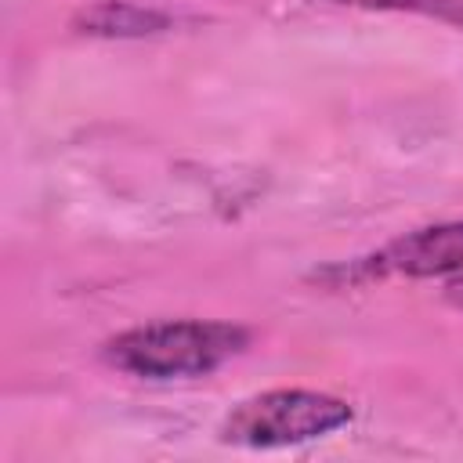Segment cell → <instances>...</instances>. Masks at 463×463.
<instances>
[{"label": "cell", "instance_id": "obj_1", "mask_svg": "<svg viewBox=\"0 0 463 463\" xmlns=\"http://www.w3.org/2000/svg\"><path fill=\"white\" fill-rule=\"evenodd\" d=\"M250 347V329L217 318H166L145 322L105 340L101 358L141 380H192L210 376Z\"/></svg>", "mask_w": 463, "mask_h": 463}, {"label": "cell", "instance_id": "obj_2", "mask_svg": "<svg viewBox=\"0 0 463 463\" xmlns=\"http://www.w3.org/2000/svg\"><path fill=\"white\" fill-rule=\"evenodd\" d=\"M354 420V409L326 391L279 387L253 398H242L217 427L224 445L239 449H286L326 438Z\"/></svg>", "mask_w": 463, "mask_h": 463}, {"label": "cell", "instance_id": "obj_3", "mask_svg": "<svg viewBox=\"0 0 463 463\" xmlns=\"http://www.w3.org/2000/svg\"><path fill=\"white\" fill-rule=\"evenodd\" d=\"M326 275H344L347 282L380 279H456L463 275V221H441L412 228L369 257L333 268Z\"/></svg>", "mask_w": 463, "mask_h": 463}, {"label": "cell", "instance_id": "obj_4", "mask_svg": "<svg viewBox=\"0 0 463 463\" xmlns=\"http://www.w3.org/2000/svg\"><path fill=\"white\" fill-rule=\"evenodd\" d=\"M166 25H170L166 11L141 7L130 0H101L76 18V29L90 36H148V33H163Z\"/></svg>", "mask_w": 463, "mask_h": 463}, {"label": "cell", "instance_id": "obj_5", "mask_svg": "<svg viewBox=\"0 0 463 463\" xmlns=\"http://www.w3.org/2000/svg\"><path fill=\"white\" fill-rule=\"evenodd\" d=\"M340 7H358V11H402V14H423L449 22L463 29V0H329Z\"/></svg>", "mask_w": 463, "mask_h": 463}, {"label": "cell", "instance_id": "obj_6", "mask_svg": "<svg viewBox=\"0 0 463 463\" xmlns=\"http://www.w3.org/2000/svg\"><path fill=\"white\" fill-rule=\"evenodd\" d=\"M445 297L456 304V307H463V275H456V279H449V289H445Z\"/></svg>", "mask_w": 463, "mask_h": 463}]
</instances>
